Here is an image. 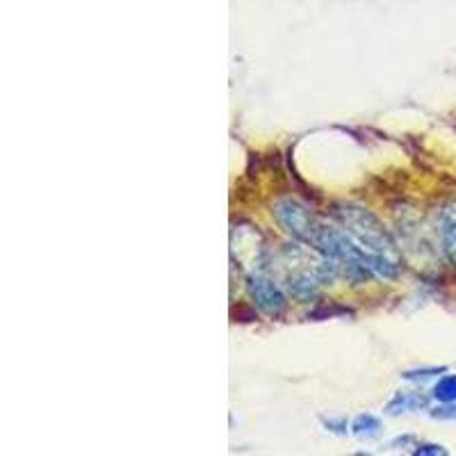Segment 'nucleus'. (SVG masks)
Masks as SVG:
<instances>
[{
	"label": "nucleus",
	"mask_w": 456,
	"mask_h": 456,
	"mask_svg": "<svg viewBox=\"0 0 456 456\" xmlns=\"http://www.w3.org/2000/svg\"><path fill=\"white\" fill-rule=\"evenodd\" d=\"M251 292H254L256 299H258L265 308H270V311L283 306V297L279 295V290H276L270 281L254 279V283H251Z\"/></svg>",
	"instance_id": "1"
},
{
	"label": "nucleus",
	"mask_w": 456,
	"mask_h": 456,
	"mask_svg": "<svg viewBox=\"0 0 456 456\" xmlns=\"http://www.w3.org/2000/svg\"><path fill=\"white\" fill-rule=\"evenodd\" d=\"M443 238H445L447 254L456 263V215L454 217H447L445 228H443Z\"/></svg>",
	"instance_id": "2"
},
{
	"label": "nucleus",
	"mask_w": 456,
	"mask_h": 456,
	"mask_svg": "<svg viewBox=\"0 0 456 456\" xmlns=\"http://www.w3.org/2000/svg\"><path fill=\"white\" fill-rule=\"evenodd\" d=\"M436 397L443 402H456V377L443 379L441 384L436 386Z\"/></svg>",
	"instance_id": "3"
}]
</instances>
